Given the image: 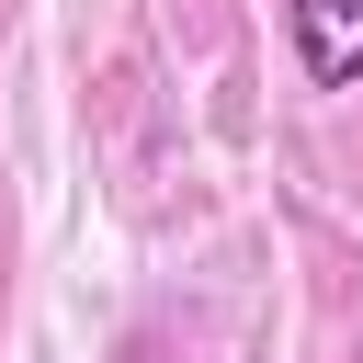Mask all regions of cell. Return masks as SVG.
<instances>
[{
  "mask_svg": "<svg viewBox=\"0 0 363 363\" xmlns=\"http://www.w3.org/2000/svg\"><path fill=\"white\" fill-rule=\"evenodd\" d=\"M284 34H295L306 91H352L363 79V0H284Z\"/></svg>",
  "mask_w": 363,
  "mask_h": 363,
  "instance_id": "obj_1",
  "label": "cell"
},
{
  "mask_svg": "<svg viewBox=\"0 0 363 363\" xmlns=\"http://www.w3.org/2000/svg\"><path fill=\"white\" fill-rule=\"evenodd\" d=\"M113 363H170V352H159V340H125V352H113Z\"/></svg>",
  "mask_w": 363,
  "mask_h": 363,
  "instance_id": "obj_2",
  "label": "cell"
}]
</instances>
